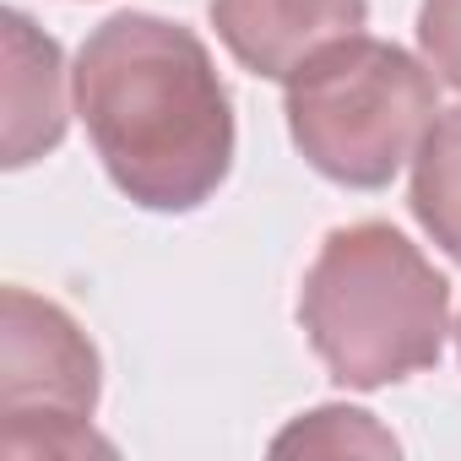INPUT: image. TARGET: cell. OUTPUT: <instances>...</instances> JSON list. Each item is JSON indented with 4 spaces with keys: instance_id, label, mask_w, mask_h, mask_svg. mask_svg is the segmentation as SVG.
<instances>
[{
    "instance_id": "cell-1",
    "label": "cell",
    "mask_w": 461,
    "mask_h": 461,
    "mask_svg": "<svg viewBox=\"0 0 461 461\" xmlns=\"http://www.w3.org/2000/svg\"><path fill=\"white\" fill-rule=\"evenodd\" d=\"M77 114L120 195L195 212L234 168V104L206 44L152 12H120L77 50Z\"/></svg>"
},
{
    "instance_id": "cell-4",
    "label": "cell",
    "mask_w": 461,
    "mask_h": 461,
    "mask_svg": "<svg viewBox=\"0 0 461 461\" xmlns=\"http://www.w3.org/2000/svg\"><path fill=\"white\" fill-rule=\"evenodd\" d=\"M98 348L50 299L6 288L0 299V456H87L109 450L93 434Z\"/></svg>"
},
{
    "instance_id": "cell-5",
    "label": "cell",
    "mask_w": 461,
    "mask_h": 461,
    "mask_svg": "<svg viewBox=\"0 0 461 461\" xmlns=\"http://www.w3.org/2000/svg\"><path fill=\"white\" fill-rule=\"evenodd\" d=\"M369 0H212V28L245 71L288 82L321 50L364 33Z\"/></svg>"
},
{
    "instance_id": "cell-6",
    "label": "cell",
    "mask_w": 461,
    "mask_h": 461,
    "mask_svg": "<svg viewBox=\"0 0 461 461\" xmlns=\"http://www.w3.org/2000/svg\"><path fill=\"white\" fill-rule=\"evenodd\" d=\"M66 55L33 17L6 12V168H28L66 136Z\"/></svg>"
},
{
    "instance_id": "cell-7",
    "label": "cell",
    "mask_w": 461,
    "mask_h": 461,
    "mask_svg": "<svg viewBox=\"0 0 461 461\" xmlns=\"http://www.w3.org/2000/svg\"><path fill=\"white\" fill-rule=\"evenodd\" d=\"M412 217L423 222V234L461 261V104L439 109L434 125L423 131L412 152Z\"/></svg>"
},
{
    "instance_id": "cell-9",
    "label": "cell",
    "mask_w": 461,
    "mask_h": 461,
    "mask_svg": "<svg viewBox=\"0 0 461 461\" xmlns=\"http://www.w3.org/2000/svg\"><path fill=\"white\" fill-rule=\"evenodd\" d=\"M418 50L439 82L461 87V0H423L418 6Z\"/></svg>"
},
{
    "instance_id": "cell-10",
    "label": "cell",
    "mask_w": 461,
    "mask_h": 461,
    "mask_svg": "<svg viewBox=\"0 0 461 461\" xmlns=\"http://www.w3.org/2000/svg\"><path fill=\"white\" fill-rule=\"evenodd\" d=\"M456 342H461V326H456Z\"/></svg>"
},
{
    "instance_id": "cell-2",
    "label": "cell",
    "mask_w": 461,
    "mask_h": 461,
    "mask_svg": "<svg viewBox=\"0 0 461 461\" xmlns=\"http://www.w3.org/2000/svg\"><path fill=\"white\" fill-rule=\"evenodd\" d=\"M299 326L337 385L380 391L439 364L450 283L391 222L331 228L304 272Z\"/></svg>"
},
{
    "instance_id": "cell-3",
    "label": "cell",
    "mask_w": 461,
    "mask_h": 461,
    "mask_svg": "<svg viewBox=\"0 0 461 461\" xmlns=\"http://www.w3.org/2000/svg\"><path fill=\"white\" fill-rule=\"evenodd\" d=\"M283 114L315 174L348 190H380L434 125L439 87L407 50L353 33L288 77Z\"/></svg>"
},
{
    "instance_id": "cell-8",
    "label": "cell",
    "mask_w": 461,
    "mask_h": 461,
    "mask_svg": "<svg viewBox=\"0 0 461 461\" xmlns=\"http://www.w3.org/2000/svg\"><path fill=\"white\" fill-rule=\"evenodd\" d=\"M277 456H396V434H385L364 407H315L304 412L299 423H288L277 439H272Z\"/></svg>"
}]
</instances>
